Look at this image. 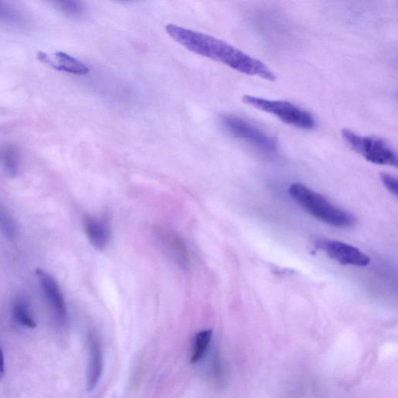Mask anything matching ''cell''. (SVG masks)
<instances>
[{"instance_id": "cell-1", "label": "cell", "mask_w": 398, "mask_h": 398, "mask_svg": "<svg viewBox=\"0 0 398 398\" xmlns=\"http://www.w3.org/2000/svg\"><path fill=\"white\" fill-rule=\"evenodd\" d=\"M166 31L175 42L191 52L222 63L241 74L275 81V74L263 62L222 40L171 23L166 26Z\"/></svg>"}, {"instance_id": "cell-2", "label": "cell", "mask_w": 398, "mask_h": 398, "mask_svg": "<svg viewBox=\"0 0 398 398\" xmlns=\"http://www.w3.org/2000/svg\"><path fill=\"white\" fill-rule=\"evenodd\" d=\"M290 196L302 209L324 224L339 228L354 225L356 219L351 213L331 203L327 198L314 192L305 185L294 183L289 188Z\"/></svg>"}, {"instance_id": "cell-3", "label": "cell", "mask_w": 398, "mask_h": 398, "mask_svg": "<svg viewBox=\"0 0 398 398\" xmlns=\"http://www.w3.org/2000/svg\"><path fill=\"white\" fill-rule=\"evenodd\" d=\"M242 100L246 105L273 115L285 124L306 130L315 128L314 117L309 111L289 101L269 100L251 95H245Z\"/></svg>"}, {"instance_id": "cell-4", "label": "cell", "mask_w": 398, "mask_h": 398, "mask_svg": "<svg viewBox=\"0 0 398 398\" xmlns=\"http://www.w3.org/2000/svg\"><path fill=\"white\" fill-rule=\"evenodd\" d=\"M341 137L350 149L363 157L366 161L377 165L397 166L395 151L385 140L363 135L349 130H341Z\"/></svg>"}, {"instance_id": "cell-5", "label": "cell", "mask_w": 398, "mask_h": 398, "mask_svg": "<svg viewBox=\"0 0 398 398\" xmlns=\"http://www.w3.org/2000/svg\"><path fill=\"white\" fill-rule=\"evenodd\" d=\"M220 124L230 137L249 142L265 153L277 152L276 140L246 119L235 115L226 114L220 117Z\"/></svg>"}, {"instance_id": "cell-6", "label": "cell", "mask_w": 398, "mask_h": 398, "mask_svg": "<svg viewBox=\"0 0 398 398\" xmlns=\"http://www.w3.org/2000/svg\"><path fill=\"white\" fill-rule=\"evenodd\" d=\"M317 248L341 265L365 267L370 263L368 256L355 246L343 242L322 240L317 243Z\"/></svg>"}, {"instance_id": "cell-7", "label": "cell", "mask_w": 398, "mask_h": 398, "mask_svg": "<svg viewBox=\"0 0 398 398\" xmlns=\"http://www.w3.org/2000/svg\"><path fill=\"white\" fill-rule=\"evenodd\" d=\"M155 234L166 256L180 268L187 269L190 258L187 245L183 239L174 230L164 227H156Z\"/></svg>"}, {"instance_id": "cell-8", "label": "cell", "mask_w": 398, "mask_h": 398, "mask_svg": "<svg viewBox=\"0 0 398 398\" xmlns=\"http://www.w3.org/2000/svg\"><path fill=\"white\" fill-rule=\"evenodd\" d=\"M36 275L45 299L54 313L60 320H64L67 313L66 302L58 283L51 275L42 269H37Z\"/></svg>"}, {"instance_id": "cell-9", "label": "cell", "mask_w": 398, "mask_h": 398, "mask_svg": "<svg viewBox=\"0 0 398 398\" xmlns=\"http://www.w3.org/2000/svg\"><path fill=\"white\" fill-rule=\"evenodd\" d=\"M89 365L86 373V387L91 392L99 384L102 376L103 360L101 341L95 333L89 336Z\"/></svg>"}, {"instance_id": "cell-10", "label": "cell", "mask_w": 398, "mask_h": 398, "mask_svg": "<svg viewBox=\"0 0 398 398\" xmlns=\"http://www.w3.org/2000/svg\"><path fill=\"white\" fill-rule=\"evenodd\" d=\"M38 59L55 69L67 72L69 74L85 75L89 73V68L84 63L65 52H57L52 54L38 52Z\"/></svg>"}, {"instance_id": "cell-11", "label": "cell", "mask_w": 398, "mask_h": 398, "mask_svg": "<svg viewBox=\"0 0 398 398\" xmlns=\"http://www.w3.org/2000/svg\"><path fill=\"white\" fill-rule=\"evenodd\" d=\"M86 234L91 244L98 250L106 248L110 241V229L106 221L87 215L84 220Z\"/></svg>"}, {"instance_id": "cell-12", "label": "cell", "mask_w": 398, "mask_h": 398, "mask_svg": "<svg viewBox=\"0 0 398 398\" xmlns=\"http://www.w3.org/2000/svg\"><path fill=\"white\" fill-rule=\"evenodd\" d=\"M13 319L18 324L28 329H35L36 322L30 313L28 302L23 298L16 299L13 302Z\"/></svg>"}, {"instance_id": "cell-13", "label": "cell", "mask_w": 398, "mask_h": 398, "mask_svg": "<svg viewBox=\"0 0 398 398\" xmlns=\"http://www.w3.org/2000/svg\"><path fill=\"white\" fill-rule=\"evenodd\" d=\"M212 338V331L211 330H203L195 334L192 355L190 358L191 363H197L203 359L211 343Z\"/></svg>"}, {"instance_id": "cell-14", "label": "cell", "mask_w": 398, "mask_h": 398, "mask_svg": "<svg viewBox=\"0 0 398 398\" xmlns=\"http://www.w3.org/2000/svg\"><path fill=\"white\" fill-rule=\"evenodd\" d=\"M0 162L10 176L15 177L18 174L19 157L13 148L5 147L0 150Z\"/></svg>"}, {"instance_id": "cell-15", "label": "cell", "mask_w": 398, "mask_h": 398, "mask_svg": "<svg viewBox=\"0 0 398 398\" xmlns=\"http://www.w3.org/2000/svg\"><path fill=\"white\" fill-rule=\"evenodd\" d=\"M58 5L62 11L72 16V17H76V16L82 14L84 11V6L76 1L59 2Z\"/></svg>"}, {"instance_id": "cell-16", "label": "cell", "mask_w": 398, "mask_h": 398, "mask_svg": "<svg viewBox=\"0 0 398 398\" xmlns=\"http://www.w3.org/2000/svg\"><path fill=\"white\" fill-rule=\"evenodd\" d=\"M380 178L382 183L387 188L390 193L397 196L398 193V182L395 177L389 174H381Z\"/></svg>"}, {"instance_id": "cell-17", "label": "cell", "mask_w": 398, "mask_h": 398, "mask_svg": "<svg viewBox=\"0 0 398 398\" xmlns=\"http://www.w3.org/2000/svg\"><path fill=\"white\" fill-rule=\"evenodd\" d=\"M0 226L5 229L7 234H13L14 225L12 219L6 212L0 211Z\"/></svg>"}, {"instance_id": "cell-18", "label": "cell", "mask_w": 398, "mask_h": 398, "mask_svg": "<svg viewBox=\"0 0 398 398\" xmlns=\"http://www.w3.org/2000/svg\"><path fill=\"white\" fill-rule=\"evenodd\" d=\"M5 373L4 356L1 347H0V380H1Z\"/></svg>"}]
</instances>
